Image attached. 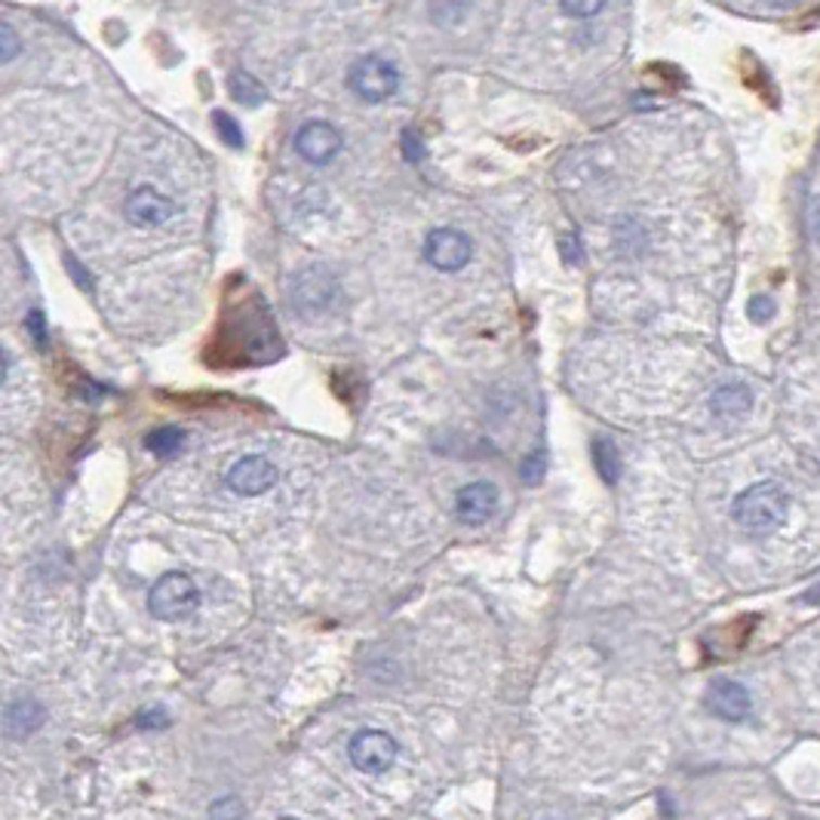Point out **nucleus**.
Segmentation results:
<instances>
[{"label": "nucleus", "mask_w": 820, "mask_h": 820, "mask_svg": "<svg viewBox=\"0 0 820 820\" xmlns=\"http://www.w3.org/2000/svg\"><path fill=\"white\" fill-rule=\"evenodd\" d=\"M749 403H753V393L744 381H729V384H722L719 391H714L710 396V412H714L716 418H741V415H747Z\"/></svg>", "instance_id": "obj_13"}, {"label": "nucleus", "mask_w": 820, "mask_h": 820, "mask_svg": "<svg viewBox=\"0 0 820 820\" xmlns=\"http://www.w3.org/2000/svg\"><path fill=\"white\" fill-rule=\"evenodd\" d=\"M213 121H215V129H218V136H222V142L228 144V148H243V129H240V124L234 121L231 114L215 111Z\"/></svg>", "instance_id": "obj_17"}, {"label": "nucleus", "mask_w": 820, "mask_h": 820, "mask_svg": "<svg viewBox=\"0 0 820 820\" xmlns=\"http://www.w3.org/2000/svg\"><path fill=\"white\" fill-rule=\"evenodd\" d=\"M811 234H815V240L820 243V200L811 206Z\"/></svg>", "instance_id": "obj_25"}, {"label": "nucleus", "mask_w": 820, "mask_h": 820, "mask_svg": "<svg viewBox=\"0 0 820 820\" xmlns=\"http://www.w3.org/2000/svg\"><path fill=\"white\" fill-rule=\"evenodd\" d=\"M805 603L808 606H820V584H815V588L805 593Z\"/></svg>", "instance_id": "obj_26"}, {"label": "nucleus", "mask_w": 820, "mask_h": 820, "mask_svg": "<svg viewBox=\"0 0 820 820\" xmlns=\"http://www.w3.org/2000/svg\"><path fill=\"white\" fill-rule=\"evenodd\" d=\"M210 815H243V805L237 803V799H228V803H215L213 808H210Z\"/></svg>", "instance_id": "obj_24"}, {"label": "nucleus", "mask_w": 820, "mask_h": 820, "mask_svg": "<svg viewBox=\"0 0 820 820\" xmlns=\"http://www.w3.org/2000/svg\"><path fill=\"white\" fill-rule=\"evenodd\" d=\"M348 84L351 90L357 92L363 102H384L391 99L393 92L400 90V72L393 65L391 59L384 55H363L351 65L348 72Z\"/></svg>", "instance_id": "obj_3"}, {"label": "nucleus", "mask_w": 820, "mask_h": 820, "mask_svg": "<svg viewBox=\"0 0 820 820\" xmlns=\"http://www.w3.org/2000/svg\"><path fill=\"white\" fill-rule=\"evenodd\" d=\"M295 151L302 154L304 161L323 166L329 163L341 151V133L326 121H311L295 133Z\"/></svg>", "instance_id": "obj_9"}, {"label": "nucleus", "mask_w": 820, "mask_h": 820, "mask_svg": "<svg viewBox=\"0 0 820 820\" xmlns=\"http://www.w3.org/2000/svg\"><path fill=\"white\" fill-rule=\"evenodd\" d=\"M771 7H778V10H786V7H793V3H799V0H766Z\"/></svg>", "instance_id": "obj_27"}, {"label": "nucleus", "mask_w": 820, "mask_h": 820, "mask_svg": "<svg viewBox=\"0 0 820 820\" xmlns=\"http://www.w3.org/2000/svg\"><path fill=\"white\" fill-rule=\"evenodd\" d=\"M274 482H277V467L265 455H247L228 470V489L243 499L265 495L268 489H274Z\"/></svg>", "instance_id": "obj_7"}, {"label": "nucleus", "mask_w": 820, "mask_h": 820, "mask_svg": "<svg viewBox=\"0 0 820 820\" xmlns=\"http://www.w3.org/2000/svg\"><path fill=\"white\" fill-rule=\"evenodd\" d=\"M403 154H406V161L412 163H418L425 157V142L418 139V133H412V129L403 133Z\"/></svg>", "instance_id": "obj_21"}, {"label": "nucleus", "mask_w": 820, "mask_h": 820, "mask_svg": "<svg viewBox=\"0 0 820 820\" xmlns=\"http://www.w3.org/2000/svg\"><path fill=\"white\" fill-rule=\"evenodd\" d=\"M790 514V495L778 482H756L731 504V519L749 535H768L784 526Z\"/></svg>", "instance_id": "obj_1"}, {"label": "nucleus", "mask_w": 820, "mask_h": 820, "mask_svg": "<svg viewBox=\"0 0 820 820\" xmlns=\"http://www.w3.org/2000/svg\"><path fill=\"white\" fill-rule=\"evenodd\" d=\"M519 470H522V480L529 482V485H535V482L544 477V452H532V455L522 462Z\"/></svg>", "instance_id": "obj_20"}, {"label": "nucleus", "mask_w": 820, "mask_h": 820, "mask_svg": "<svg viewBox=\"0 0 820 820\" xmlns=\"http://www.w3.org/2000/svg\"><path fill=\"white\" fill-rule=\"evenodd\" d=\"M197 608H200V588L185 571H166L148 593V611L166 625L191 618Z\"/></svg>", "instance_id": "obj_2"}, {"label": "nucleus", "mask_w": 820, "mask_h": 820, "mask_svg": "<svg viewBox=\"0 0 820 820\" xmlns=\"http://www.w3.org/2000/svg\"><path fill=\"white\" fill-rule=\"evenodd\" d=\"M0 37H3V62H13L18 53V37L13 31V25L10 22H3L0 25Z\"/></svg>", "instance_id": "obj_22"}, {"label": "nucleus", "mask_w": 820, "mask_h": 820, "mask_svg": "<svg viewBox=\"0 0 820 820\" xmlns=\"http://www.w3.org/2000/svg\"><path fill=\"white\" fill-rule=\"evenodd\" d=\"M124 213L126 222L136 228H157L176 215V203L169 197H163L157 188H136L126 197Z\"/></svg>", "instance_id": "obj_6"}, {"label": "nucleus", "mask_w": 820, "mask_h": 820, "mask_svg": "<svg viewBox=\"0 0 820 820\" xmlns=\"http://www.w3.org/2000/svg\"><path fill=\"white\" fill-rule=\"evenodd\" d=\"M593 464H596V474L606 482H618L621 477V455H618V446L611 440H596L593 443Z\"/></svg>", "instance_id": "obj_15"}, {"label": "nucleus", "mask_w": 820, "mask_h": 820, "mask_svg": "<svg viewBox=\"0 0 820 820\" xmlns=\"http://www.w3.org/2000/svg\"><path fill=\"white\" fill-rule=\"evenodd\" d=\"M707 710L726 722H744L753 714V697L749 692L729 677H719L707 689Z\"/></svg>", "instance_id": "obj_8"}, {"label": "nucleus", "mask_w": 820, "mask_h": 820, "mask_svg": "<svg viewBox=\"0 0 820 820\" xmlns=\"http://www.w3.org/2000/svg\"><path fill=\"white\" fill-rule=\"evenodd\" d=\"M43 726V707L37 704L35 697H16L10 707H7V716H3V729L10 737H28L31 731H37Z\"/></svg>", "instance_id": "obj_12"}, {"label": "nucleus", "mask_w": 820, "mask_h": 820, "mask_svg": "<svg viewBox=\"0 0 820 820\" xmlns=\"http://www.w3.org/2000/svg\"><path fill=\"white\" fill-rule=\"evenodd\" d=\"M188 443V433L181 428H173V425H163V428H154L148 437H144V449L157 458H173L179 455L181 449Z\"/></svg>", "instance_id": "obj_14"}, {"label": "nucleus", "mask_w": 820, "mask_h": 820, "mask_svg": "<svg viewBox=\"0 0 820 820\" xmlns=\"http://www.w3.org/2000/svg\"><path fill=\"white\" fill-rule=\"evenodd\" d=\"M25 329H28V336L35 339L37 348H43V341H47V332H43V329H47V326H43V314H40V311H31V314L25 317Z\"/></svg>", "instance_id": "obj_23"}, {"label": "nucleus", "mask_w": 820, "mask_h": 820, "mask_svg": "<svg viewBox=\"0 0 820 820\" xmlns=\"http://www.w3.org/2000/svg\"><path fill=\"white\" fill-rule=\"evenodd\" d=\"M474 255L470 237L458 228H437L425 237V258L437 270H462Z\"/></svg>", "instance_id": "obj_5"}, {"label": "nucleus", "mask_w": 820, "mask_h": 820, "mask_svg": "<svg viewBox=\"0 0 820 820\" xmlns=\"http://www.w3.org/2000/svg\"><path fill=\"white\" fill-rule=\"evenodd\" d=\"M559 3H563V13L571 18L596 16L606 7V0H559Z\"/></svg>", "instance_id": "obj_18"}, {"label": "nucleus", "mask_w": 820, "mask_h": 820, "mask_svg": "<svg viewBox=\"0 0 820 820\" xmlns=\"http://www.w3.org/2000/svg\"><path fill=\"white\" fill-rule=\"evenodd\" d=\"M336 289H339V286H336V277H332L329 270L307 268L295 277L292 295H295L299 311H304V314H317V311H323L326 304L336 299Z\"/></svg>", "instance_id": "obj_11"}, {"label": "nucleus", "mask_w": 820, "mask_h": 820, "mask_svg": "<svg viewBox=\"0 0 820 820\" xmlns=\"http://www.w3.org/2000/svg\"><path fill=\"white\" fill-rule=\"evenodd\" d=\"M348 756L359 771L366 774H384L396 762V741L388 731L381 729H363L351 737Z\"/></svg>", "instance_id": "obj_4"}, {"label": "nucleus", "mask_w": 820, "mask_h": 820, "mask_svg": "<svg viewBox=\"0 0 820 820\" xmlns=\"http://www.w3.org/2000/svg\"><path fill=\"white\" fill-rule=\"evenodd\" d=\"M231 96L237 102H243V105H262L265 99H268V92L265 87L247 72H234L231 74Z\"/></svg>", "instance_id": "obj_16"}, {"label": "nucleus", "mask_w": 820, "mask_h": 820, "mask_svg": "<svg viewBox=\"0 0 820 820\" xmlns=\"http://www.w3.org/2000/svg\"><path fill=\"white\" fill-rule=\"evenodd\" d=\"M499 507V489L492 482H467L455 495V517L464 526H482Z\"/></svg>", "instance_id": "obj_10"}, {"label": "nucleus", "mask_w": 820, "mask_h": 820, "mask_svg": "<svg viewBox=\"0 0 820 820\" xmlns=\"http://www.w3.org/2000/svg\"><path fill=\"white\" fill-rule=\"evenodd\" d=\"M747 317L753 323H759V326H762V323H768L771 317H774V302H771L768 295H756V299H749Z\"/></svg>", "instance_id": "obj_19"}]
</instances>
